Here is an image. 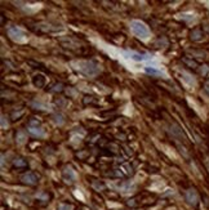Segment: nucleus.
<instances>
[{"mask_svg":"<svg viewBox=\"0 0 209 210\" xmlns=\"http://www.w3.org/2000/svg\"><path fill=\"white\" fill-rule=\"evenodd\" d=\"M123 54L125 56V58H128L130 61H134V62H145V61H150V59L154 58L151 54L137 53V52H124Z\"/></svg>","mask_w":209,"mask_h":210,"instance_id":"nucleus-4","label":"nucleus"},{"mask_svg":"<svg viewBox=\"0 0 209 210\" xmlns=\"http://www.w3.org/2000/svg\"><path fill=\"white\" fill-rule=\"evenodd\" d=\"M26 141H27L26 134H25L23 132H18L17 135H16V142H17L18 144H23Z\"/></svg>","mask_w":209,"mask_h":210,"instance_id":"nucleus-14","label":"nucleus"},{"mask_svg":"<svg viewBox=\"0 0 209 210\" xmlns=\"http://www.w3.org/2000/svg\"><path fill=\"white\" fill-rule=\"evenodd\" d=\"M203 67H204V68H201V73L204 75V73H206V72H208V70H209V68H208V66H203Z\"/></svg>","mask_w":209,"mask_h":210,"instance_id":"nucleus-20","label":"nucleus"},{"mask_svg":"<svg viewBox=\"0 0 209 210\" xmlns=\"http://www.w3.org/2000/svg\"><path fill=\"white\" fill-rule=\"evenodd\" d=\"M191 39H192L194 41H199V40H201V39H203V32H201V30H199V28L194 30L192 32H191Z\"/></svg>","mask_w":209,"mask_h":210,"instance_id":"nucleus-13","label":"nucleus"},{"mask_svg":"<svg viewBox=\"0 0 209 210\" xmlns=\"http://www.w3.org/2000/svg\"><path fill=\"white\" fill-rule=\"evenodd\" d=\"M13 165L16 166V168H26L27 166V162L23 160V159H16L14 161H13Z\"/></svg>","mask_w":209,"mask_h":210,"instance_id":"nucleus-15","label":"nucleus"},{"mask_svg":"<svg viewBox=\"0 0 209 210\" xmlns=\"http://www.w3.org/2000/svg\"><path fill=\"white\" fill-rule=\"evenodd\" d=\"M8 35H9V38L12 39L13 41H17V43H26V40H27L25 31L22 28L17 27V26L10 27L8 30Z\"/></svg>","mask_w":209,"mask_h":210,"instance_id":"nucleus-3","label":"nucleus"},{"mask_svg":"<svg viewBox=\"0 0 209 210\" xmlns=\"http://www.w3.org/2000/svg\"><path fill=\"white\" fill-rule=\"evenodd\" d=\"M75 68L89 78H94L99 72V67L93 61H79Z\"/></svg>","mask_w":209,"mask_h":210,"instance_id":"nucleus-2","label":"nucleus"},{"mask_svg":"<svg viewBox=\"0 0 209 210\" xmlns=\"http://www.w3.org/2000/svg\"><path fill=\"white\" fill-rule=\"evenodd\" d=\"M45 78L43 75H35L34 79H33V82H34V85L38 87V88H43L45 85Z\"/></svg>","mask_w":209,"mask_h":210,"instance_id":"nucleus-11","label":"nucleus"},{"mask_svg":"<svg viewBox=\"0 0 209 210\" xmlns=\"http://www.w3.org/2000/svg\"><path fill=\"white\" fill-rule=\"evenodd\" d=\"M206 168H208V170H209V157L206 159Z\"/></svg>","mask_w":209,"mask_h":210,"instance_id":"nucleus-23","label":"nucleus"},{"mask_svg":"<svg viewBox=\"0 0 209 210\" xmlns=\"http://www.w3.org/2000/svg\"><path fill=\"white\" fill-rule=\"evenodd\" d=\"M58 210H72V206L71 205H67V204H61L58 206Z\"/></svg>","mask_w":209,"mask_h":210,"instance_id":"nucleus-18","label":"nucleus"},{"mask_svg":"<svg viewBox=\"0 0 209 210\" xmlns=\"http://www.w3.org/2000/svg\"><path fill=\"white\" fill-rule=\"evenodd\" d=\"M33 107H39V110H49V106L48 104H44V103H40V102H34L33 103Z\"/></svg>","mask_w":209,"mask_h":210,"instance_id":"nucleus-16","label":"nucleus"},{"mask_svg":"<svg viewBox=\"0 0 209 210\" xmlns=\"http://www.w3.org/2000/svg\"><path fill=\"white\" fill-rule=\"evenodd\" d=\"M178 18L186 21V22H192V21L196 19V17H195L192 13H181V14L178 16Z\"/></svg>","mask_w":209,"mask_h":210,"instance_id":"nucleus-12","label":"nucleus"},{"mask_svg":"<svg viewBox=\"0 0 209 210\" xmlns=\"http://www.w3.org/2000/svg\"><path fill=\"white\" fill-rule=\"evenodd\" d=\"M205 89H206V90H208V92H209V81H208V82H206V84H205Z\"/></svg>","mask_w":209,"mask_h":210,"instance_id":"nucleus-22","label":"nucleus"},{"mask_svg":"<svg viewBox=\"0 0 209 210\" xmlns=\"http://www.w3.org/2000/svg\"><path fill=\"white\" fill-rule=\"evenodd\" d=\"M145 72L149 73L151 76H158V78H166V73L164 70H161L160 67H155V66H146L145 67Z\"/></svg>","mask_w":209,"mask_h":210,"instance_id":"nucleus-8","label":"nucleus"},{"mask_svg":"<svg viewBox=\"0 0 209 210\" xmlns=\"http://www.w3.org/2000/svg\"><path fill=\"white\" fill-rule=\"evenodd\" d=\"M54 121H56L57 124H59V125H62V124L65 122L64 116H62V115H54Z\"/></svg>","mask_w":209,"mask_h":210,"instance_id":"nucleus-17","label":"nucleus"},{"mask_svg":"<svg viewBox=\"0 0 209 210\" xmlns=\"http://www.w3.org/2000/svg\"><path fill=\"white\" fill-rule=\"evenodd\" d=\"M181 79L187 84L189 87H194V85H196V81H195V79L190 75V73H187V72H185V71H182L181 72Z\"/></svg>","mask_w":209,"mask_h":210,"instance_id":"nucleus-10","label":"nucleus"},{"mask_svg":"<svg viewBox=\"0 0 209 210\" xmlns=\"http://www.w3.org/2000/svg\"><path fill=\"white\" fill-rule=\"evenodd\" d=\"M28 133L31 135H34V137H38V138H41L45 135V129L41 128V127H28Z\"/></svg>","mask_w":209,"mask_h":210,"instance_id":"nucleus-9","label":"nucleus"},{"mask_svg":"<svg viewBox=\"0 0 209 210\" xmlns=\"http://www.w3.org/2000/svg\"><path fill=\"white\" fill-rule=\"evenodd\" d=\"M5 119H7V118L3 115V116H2V128H3V129L8 128V120H5Z\"/></svg>","mask_w":209,"mask_h":210,"instance_id":"nucleus-19","label":"nucleus"},{"mask_svg":"<svg viewBox=\"0 0 209 210\" xmlns=\"http://www.w3.org/2000/svg\"><path fill=\"white\" fill-rule=\"evenodd\" d=\"M185 198H186V201L192 206H196L197 202H199V195H197L196 190H194V188H189V190L185 192Z\"/></svg>","mask_w":209,"mask_h":210,"instance_id":"nucleus-5","label":"nucleus"},{"mask_svg":"<svg viewBox=\"0 0 209 210\" xmlns=\"http://www.w3.org/2000/svg\"><path fill=\"white\" fill-rule=\"evenodd\" d=\"M130 30H132V32L141 40H149L151 36V31H150L149 26L138 19H133L130 22Z\"/></svg>","mask_w":209,"mask_h":210,"instance_id":"nucleus-1","label":"nucleus"},{"mask_svg":"<svg viewBox=\"0 0 209 210\" xmlns=\"http://www.w3.org/2000/svg\"><path fill=\"white\" fill-rule=\"evenodd\" d=\"M62 177H64V179H65V182L66 183H69V184H72L75 181H76V173L72 170V168L71 166H67V168H65V170H64V173H62Z\"/></svg>","mask_w":209,"mask_h":210,"instance_id":"nucleus-7","label":"nucleus"},{"mask_svg":"<svg viewBox=\"0 0 209 210\" xmlns=\"http://www.w3.org/2000/svg\"><path fill=\"white\" fill-rule=\"evenodd\" d=\"M38 198H48V195H38Z\"/></svg>","mask_w":209,"mask_h":210,"instance_id":"nucleus-21","label":"nucleus"},{"mask_svg":"<svg viewBox=\"0 0 209 210\" xmlns=\"http://www.w3.org/2000/svg\"><path fill=\"white\" fill-rule=\"evenodd\" d=\"M21 181L27 186H35L39 182V177L34 173V172H27L21 177Z\"/></svg>","mask_w":209,"mask_h":210,"instance_id":"nucleus-6","label":"nucleus"}]
</instances>
